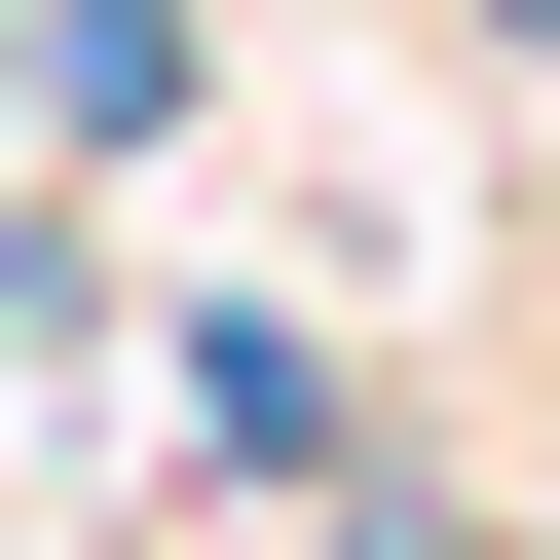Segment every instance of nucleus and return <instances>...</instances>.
<instances>
[{
  "mask_svg": "<svg viewBox=\"0 0 560 560\" xmlns=\"http://www.w3.org/2000/svg\"><path fill=\"white\" fill-rule=\"evenodd\" d=\"M187 448H224V486H300V448H337V374L261 337V300H187Z\"/></svg>",
  "mask_w": 560,
  "mask_h": 560,
  "instance_id": "1",
  "label": "nucleus"
},
{
  "mask_svg": "<svg viewBox=\"0 0 560 560\" xmlns=\"http://www.w3.org/2000/svg\"><path fill=\"white\" fill-rule=\"evenodd\" d=\"M38 113L75 150H187V0H38Z\"/></svg>",
  "mask_w": 560,
  "mask_h": 560,
  "instance_id": "2",
  "label": "nucleus"
}]
</instances>
